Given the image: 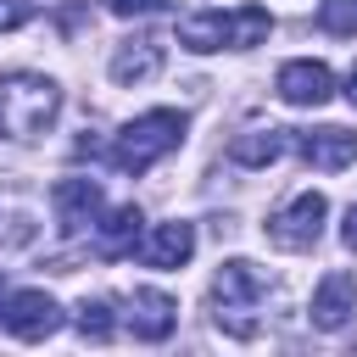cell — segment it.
Here are the masks:
<instances>
[{"label":"cell","mask_w":357,"mask_h":357,"mask_svg":"<svg viewBox=\"0 0 357 357\" xmlns=\"http://www.w3.org/2000/svg\"><path fill=\"white\" fill-rule=\"evenodd\" d=\"M156 73H162V45H151V39H128L112 56V78L117 84H151Z\"/></svg>","instance_id":"cell-14"},{"label":"cell","mask_w":357,"mask_h":357,"mask_svg":"<svg viewBox=\"0 0 357 357\" xmlns=\"http://www.w3.org/2000/svg\"><path fill=\"white\" fill-rule=\"evenodd\" d=\"M190 251H195V229L190 223H156L145 240H139V262H151V268H184L190 262Z\"/></svg>","instance_id":"cell-12"},{"label":"cell","mask_w":357,"mask_h":357,"mask_svg":"<svg viewBox=\"0 0 357 357\" xmlns=\"http://www.w3.org/2000/svg\"><path fill=\"white\" fill-rule=\"evenodd\" d=\"M0 290H6V284H0Z\"/></svg>","instance_id":"cell-22"},{"label":"cell","mask_w":357,"mask_h":357,"mask_svg":"<svg viewBox=\"0 0 357 357\" xmlns=\"http://www.w3.org/2000/svg\"><path fill=\"white\" fill-rule=\"evenodd\" d=\"M268 28H273V17H268V6H240V11H195V17H184L178 22V45L184 50H251V45H262L268 39Z\"/></svg>","instance_id":"cell-3"},{"label":"cell","mask_w":357,"mask_h":357,"mask_svg":"<svg viewBox=\"0 0 357 357\" xmlns=\"http://www.w3.org/2000/svg\"><path fill=\"white\" fill-rule=\"evenodd\" d=\"M117 17H151V11H162L167 0H106Z\"/></svg>","instance_id":"cell-19"},{"label":"cell","mask_w":357,"mask_h":357,"mask_svg":"<svg viewBox=\"0 0 357 357\" xmlns=\"http://www.w3.org/2000/svg\"><path fill=\"white\" fill-rule=\"evenodd\" d=\"M78 335L84 340H112V301H78Z\"/></svg>","instance_id":"cell-17"},{"label":"cell","mask_w":357,"mask_h":357,"mask_svg":"<svg viewBox=\"0 0 357 357\" xmlns=\"http://www.w3.org/2000/svg\"><path fill=\"white\" fill-rule=\"evenodd\" d=\"M178 139H184V117H178V112H167V106L139 112L134 123H123V134H117V145H112V167L145 173V167H156L167 151H178Z\"/></svg>","instance_id":"cell-4"},{"label":"cell","mask_w":357,"mask_h":357,"mask_svg":"<svg viewBox=\"0 0 357 357\" xmlns=\"http://www.w3.org/2000/svg\"><path fill=\"white\" fill-rule=\"evenodd\" d=\"M351 312H357V279L340 273V268L324 273V284L312 290V324H318V329H346Z\"/></svg>","instance_id":"cell-10"},{"label":"cell","mask_w":357,"mask_h":357,"mask_svg":"<svg viewBox=\"0 0 357 357\" xmlns=\"http://www.w3.org/2000/svg\"><path fill=\"white\" fill-rule=\"evenodd\" d=\"M296 151H301L312 167L340 173V167H351V162H357V134H351V128H312V134H301V139H296Z\"/></svg>","instance_id":"cell-13"},{"label":"cell","mask_w":357,"mask_h":357,"mask_svg":"<svg viewBox=\"0 0 357 357\" xmlns=\"http://www.w3.org/2000/svg\"><path fill=\"white\" fill-rule=\"evenodd\" d=\"M50 206H56L61 234H84V229H95V218H100V184H95V178H61V184L50 190Z\"/></svg>","instance_id":"cell-8"},{"label":"cell","mask_w":357,"mask_h":357,"mask_svg":"<svg viewBox=\"0 0 357 357\" xmlns=\"http://www.w3.org/2000/svg\"><path fill=\"white\" fill-rule=\"evenodd\" d=\"M318 28L351 39V33H357V0H324V6H318Z\"/></svg>","instance_id":"cell-16"},{"label":"cell","mask_w":357,"mask_h":357,"mask_svg":"<svg viewBox=\"0 0 357 357\" xmlns=\"http://www.w3.org/2000/svg\"><path fill=\"white\" fill-rule=\"evenodd\" d=\"M6 329L17 335V340H45V335H56L61 329V307L45 296V290H17V296H6Z\"/></svg>","instance_id":"cell-6"},{"label":"cell","mask_w":357,"mask_h":357,"mask_svg":"<svg viewBox=\"0 0 357 357\" xmlns=\"http://www.w3.org/2000/svg\"><path fill=\"white\" fill-rule=\"evenodd\" d=\"M340 240H346V251H357V201L346 206V223H340Z\"/></svg>","instance_id":"cell-20"},{"label":"cell","mask_w":357,"mask_h":357,"mask_svg":"<svg viewBox=\"0 0 357 357\" xmlns=\"http://www.w3.org/2000/svg\"><path fill=\"white\" fill-rule=\"evenodd\" d=\"M324 218H329V201H324L318 190H301V195H290V201L268 218V240H273L279 251H312L318 234H324Z\"/></svg>","instance_id":"cell-5"},{"label":"cell","mask_w":357,"mask_h":357,"mask_svg":"<svg viewBox=\"0 0 357 357\" xmlns=\"http://www.w3.org/2000/svg\"><path fill=\"white\" fill-rule=\"evenodd\" d=\"M273 89H279L284 106H324L335 95V73L324 61H284L279 78H273Z\"/></svg>","instance_id":"cell-7"},{"label":"cell","mask_w":357,"mask_h":357,"mask_svg":"<svg viewBox=\"0 0 357 357\" xmlns=\"http://www.w3.org/2000/svg\"><path fill=\"white\" fill-rule=\"evenodd\" d=\"M61 112V89L45 73H0V134L6 139H39Z\"/></svg>","instance_id":"cell-1"},{"label":"cell","mask_w":357,"mask_h":357,"mask_svg":"<svg viewBox=\"0 0 357 357\" xmlns=\"http://www.w3.org/2000/svg\"><path fill=\"white\" fill-rule=\"evenodd\" d=\"M346 100L357 106V61H351V73H346Z\"/></svg>","instance_id":"cell-21"},{"label":"cell","mask_w":357,"mask_h":357,"mask_svg":"<svg viewBox=\"0 0 357 357\" xmlns=\"http://www.w3.org/2000/svg\"><path fill=\"white\" fill-rule=\"evenodd\" d=\"M139 206L128 201V206H112L106 212V223H100V234H95V251L100 257H123V251H134L139 245Z\"/></svg>","instance_id":"cell-15"},{"label":"cell","mask_w":357,"mask_h":357,"mask_svg":"<svg viewBox=\"0 0 357 357\" xmlns=\"http://www.w3.org/2000/svg\"><path fill=\"white\" fill-rule=\"evenodd\" d=\"M33 17V6L28 0H0V33H11V28H22Z\"/></svg>","instance_id":"cell-18"},{"label":"cell","mask_w":357,"mask_h":357,"mask_svg":"<svg viewBox=\"0 0 357 357\" xmlns=\"http://www.w3.org/2000/svg\"><path fill=\"white\" fill-rule=\"evenodd\" d=\"M123 307H128V329H134V340H145V346L167 340L173 324H178V301L162 296V290H134Z\"/></svg>","instance_id":"cell-9"},{"label":"cell","mask_w":357,"mask_h":357,"mask_svg":"<svg viewBox=\"0 0 357 357\" xmlns=\"http://www.w3.org/2000/svg\"><path fill=\"white\" fill-rule=\"evenodd\" d=\"M296 128H245V134H234L229 139V162L234 167H273L296 139H290Z\"/></svg>","instance_id":"cell-11"},{"label":"cell","mask_w":357,"mask_h":357,"mask_svg":"<svg viewBox=\"0 0 357 357\" xmlns=\"http://www.w3.org/2000/svg\"><path fill=\"white\" fill-rule=\"evenodd\" d=\"M262 296H268V279H262V268L257 262H223L218 273H212V318H218V329L229 335V340H251L257 335V307H262Z\"/></svg>","instance_id":"cell-2"}]
</instances>
